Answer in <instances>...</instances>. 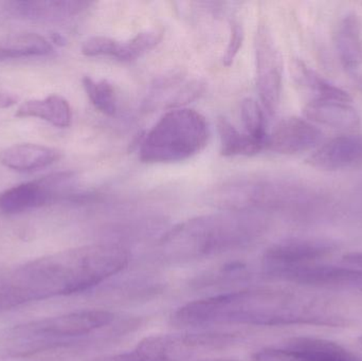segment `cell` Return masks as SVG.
I'll return each mask as SVG.
<instances>
[{
	"instance_id": "d6986e66",
	"label": "cell",
	"mask_w": 362,
	"mask_h": 361,
	"mask_svg": "<svg viewBox=\"0 0 362 361\" xmlns=\"http://www.w3.org/2000/svg\"><path fill=\"white\" fill-rule=\"evenodd\" d=\"M53 52L52 42L37 33L19 32L0 36V61L47 57Z\"/></svg>"
},
{
	"instance_id": "836d02e7",
	"label": "cell",
	"mask_w": 362,
	"mask_h": 361,
	"mask_svg": "<svg viewBox=\"0 0 362 361\" xmlns=\"http://www.w3.org/2000/svg\"><path fill=\"white\" fill-rule=\"evenodd\" d=\"M356 83L357 85H358L359 88H361V90L362 91V74L361 76H357Z\"/></svg>"
},
{
	"instance_id": "5b68a950",
	"label": "cell",
	"mask_w": 362,
	"mask_h": 361,
	"mask_svg": "<svg viewBox=\"0 0 362 361\" xmlns=\"http://www.w3.org/2000/svg\"><path fill=\"white\" fill-rule=\"evenodd\" d=\"M209 126L206 118L189 108L165 112L144 136L139 156L146 163L187 160L206 148Z\"/></svg>"
},
{
	"instance_id": "484cf974",
	"label": "cell",
	"mask_w": 362,
	"mask_h": 361,
	"mask_svg": "<svg viewBox=\"0 0 362 361\" xmlns=\"http://www.w3.org/2000/svg\"><path fill=\"white\" fill-rule=\"evenodd\" d=\"M120 40L106 36H93L82 45V53L86 57H110L116 59Z\"/></svg>"
},
{
	"instance_id": "7a4b0ae2",
	"label": "cell",
	"mask_w": 362,
	"mask_h": 361,
	"mask_svg": "<svg viewBox=\"0 0 362 361\" xmlns=\"http://www.w3.org/2000/svg\"><path fill=\"white\" fill-rule=\"evenodd\" d=\"M265 229L266 220L257 212L226 210L176 225L159 239L157 250L165 262H191L245 247Z\"/></svg>"
},
{
	"instance_id": "f546056e",
	"label": "cell",
	"mask_w": 362,
	"mask_h": 361,
	"mask_svg": "<svg viewBox=\"0 0 362 361\" xmlns=\"http://www.w3.org/2000/svg\"><path fill=\"white\" fill-rule=\"evenodd\" d=\"M342 261L351 266H356V268L362 269V251L348 252L344 254Z\"/></svg>"
},
{
	"instance_id": "d6a6232c",
	"label": "cell",
	"mask_w": 362,
	"mask_h": 361,
	"mask_svg": "<svg viewBox=\"0 0 362 361\" xmlns=\"http://www.w3.org/2000/svg\"><path fill=\"white\" fill-rule=\"evenodd\" d=\"M183 361H236L232 360H213V358H196V360H183Z\"/></svg>"
},
{
	"instance_id": "83f0119b",
	"label": "cell",
	"mask_w": 362,
	"mask_h": 361,
	"mask_svg": "<svg viewBox=\"0 0 362 361\" xmlns=\"http://www.w3.org/2000/svg\"><path fill=\"white\" fill-rule=\"evenodd\" d=\"M346 207L351 213L362 218V182L346 195Z\"/></svg>"
},
{
	"instance_id": "52a82bcc",
	"label": "cell",
	"mask_w": 362,
	"mask_h": 361,
	"mask_svg": "<svg viewBox=\"0 0 362 361\" xmlns=\"http://www.w3.org/2000/svg\"><path fill=\"white\" fill-rule=\"evenodd\" d=\"M76 184L74 172H59L11 187L0 192V213L14 215L59 201L71 203Z\"/></svg>"
},
{
	"instance_id": "8fae6325",
	"label": "cell",
	"mask_w": 362,
	"mask_h": 361,
	"mask_svg": "<svg viewBox=\"0 0 362 361\" xmlns=\"http://www.w3.org/2000/svg\"><path fill=\"white\" fill-rule=\"evenodd\" d=\"M93 4V2L83 0L6 1L0 6V14L14 20L62 23L82 14Z\"/></svg>"
},
{
	"instance_id": "3957f363",
	"label": "cell",
	"mask_w": 362,
	"mask_h": 361,
	"mask_svg": "<svg viewBox=\"0 0 362 361\" xmlns=\"http://www.w3.org/2000/svg\"><path fill=\"white\" fill-rule=\"evenodd\" d=\"M116 320L112 312H72L19 324L0 332V358H25L90 345Z\"/></svg>"
},
{
	"instance_id": "ac0fdd59",
	"label": "cell",
	"mask_w": 362,
	"mask_h": 361,
	"mask_svg": "<svg viewBox=\"0 0 362 361\" xmlns=\"http://www.w3.org/2000/svg\"><path fill=\"white\" fill-rule=\"evenodd\" d=\"M291 73L296 84L312 95V100L352 101V97L346 90L323 78L301 59H295L291 61Z\"/></svg>"
},
{
	"instance_id": "4316f807",
	"label": "cell",
	"mask_w": 362,
	"mask_h": 361,
	"mask_svg": "<svg viewBox=\"0 0 362 361\" xmlns=\"http://www.w3.org/2000/svg\"><path fill=\"white\" fill-rule=\"evenodd\" d=\"M244 28L238 21H232L230 27V37L226 48L225 54L223 57V63L225 66H230L233 63L236 55L242 48L244 42Z\"/></svg>"
},
{
	"instance_id": "6da1fadb",
	"label": "cell",
	"mask_w": 362,
	"mask_h": 361,
	"mask_svg": "<svg viewBox=\"0 0 362 361\" xmlns=\"http://www.w3.org/2000/svg\"><path fill=\"white\" fill-rule=\"evenodd\" d=\"M171 321L180 328L227 324L332 328L346 326L342 316L317 309L291 292L266 288H246L192 301L176 309Z\"/></svg>"
},
{
	"instance_id": "5bb4252c",
	"label": "cell",
	"mask_w": 362,
	"mask_h": 361,
	"mask_svg": "<svg viewBox=\"0 0 362 361\" xmlns=\"http://www.w3.org/2000/svg\"><path fill=\"white\" fill-rule=\"evenodd\" d=\"M334 45L338 59L344 69L357 71L362 67V20L357 13H346L340 18Z\"/></svg>"
},
{
	"instance_id": "44dd1931",
	"label": "cell",
	"mask_w": 362,
	"mask_h": 361,
	"mask_svg": "<svg viewBox=\"0 0 362 361\" xmlns=\"http://www.w3.org/2000/svg\"><path fill=\"white\" fill-rule=\"evenodd\" d=\"M219 140H221V153L223 156H253L266 148L265 144L253 139L247 134H242L226 118L217 121Z\"/></svg>"
},
{
	"instance_id": "ba28073f",
	"label": "cell",
	"mask_w": 362,
	"mask_h": 361,
	"mask_svg": "<svg viewBox=\"0 0 362 361\" xmlns=\"http://www.w3.org/2000/svg\"><path fill=\"white\" fill-rule=\"evenodd\" d=\"M255 64L262 105L268 114L274 116L282 93L283 57L272 32L265 25H261L255 35Z\"/></svg>"
},
{
	"instance_id": "9c48e42d",
	"label": "cell",
	"mask_w": 362,
	"mask_h": 361,
	"mask_svg": "<svg viewBox=\"0 0 362 361\" xmlns=\"http://www.w3.org/2000/svg\"><path fill=\"white\" fill-rule=\"evenodd\" d=\"M264 273L272 279L299 285L362 292V269L356 267L333 266L315 262L276 267Z\"/></svg>"
},
{
	"instance_id": "d4e9b609",
	"label": "cell",
	"mask_w": 362,
	"mask_h": 361,
	"mask_svg": "<svg viewBox=\"0 0 362 361\" xmlns=\"http://www.w3.org/2000/svg\"><path fill=\"white\" fill-rule=\"evenodd\" d=\"M204 91V84L200 81L193 80L191 82L181 83L180 86L173 91L165 102V108L175 110L182 108L185 104L189 103L199 97Z\"/></svg>"
},
{
	"instance_id": "e575fe53",
	"label": "cell",
	"mask_w": 362,
	"mask_h": 361,
	"mask_svg": "<svg viewBox=\"0 0 362 361\" xmlns=\"http://www.w3.org/2000/svg\"><path fill=\"white\" fill-rule=\"evenodd\" d=\"M358 341H359V343H361V345H362V335L361 337H359Z\"/></svg>"
},
{
	"instance_id": "1f68e13d",
	"label": "cell",
	"mask_w": 362,
	"mask_h": 361,
	"mask_svg": "<svg viewBox=\"0 0 362 361\" xmlns=\"http://www.w3.org/2000/svg\"><path fill=\"white\" fill-rule=\"evenodd\" d=\"M53 42L63 46V45H65L66 40L65 38H64V36H62L61 34L54 33L52 35V44Z\"/></svg>"
},
{
	"instance_id": "30bf717a",
	"label": "cell",
	"mask_w": 362,
	"mask_h": 361,
	"mask_svg": "<svg viewBox=\"0 0 362 361\" xmlns=\"http://www.w3.org/2000/svg\"><path fill=\"white\" fill-rule=\"evenodd\" d=\"M338 249V244L333 239H289L270 246L264 252L262 259L263 273L289 265L315 263L332 256Z\"/></svg>"
},
{
	"instance_id": "ffe728a7",
	"label": "cell",
	"mask_w": 362,
	"mask_h": 361,
	"mask_svg": "<svg viewBox=\"0 0 362 361\" xmlns=\"http://www.w3.org/2000/svg\"><path fill=\"white\" fill-rule=\"evenodd\" d=\"M285 347L299 351L306 361H361L342 345L314 337L289 339Z\"/></svg>"
},
{
	"instance_id": "603a6c76",
	"label": "cell",
	"mask_w": 362,
	"mask_h": 361,
	"mask_svg": "<svg viewBox=\"0 0 362 361\" xmlns=\"http://www.w3.org/2000/svg\"><path fill=\"white\" fill-rule=\"evenodd\" d=\"M163 37V32L158 30L140 32L131 40L119 42L117 59L121 61H132L154 49Z\"/></svg>"
},
{
	"instance_id": "4dcf8cb0",
	"label": "cell",
	"mask_w": 362,
	"mask_h": 361,
	"mask_svg": "<svg viewBox=\"0 0 362 361\" xmlns=\"http://www.w3.org/2000/svg\"><path fill=\"white\" fill-rule=\"evenodd\" d=\"M17 97L12 93L0 91V108H10L16 105Z\"/></svg>"
},
{
	"instance_id": "9a60e30c",
	"label": "cell",
	"mask_w": 362,
	"mask_h": 361,
	"mask_svg": "<svg viewBox=\"0 0 362 361\" xmlns=\"http://www.w3.org/2000/svg\"><path fill=\"white\" fill-rule=\"evenodd\" d=\"M62 153L54 148L35 143L8 146L0 152V163L12 171H38L50 167L61 159Z\"/></svg>"
},
{
	"instance_id": "8992f818",
	"label": "cell",
	"mask_w": 362,
	"mask_h": 361,
	"mask_svg": "<svg viewBox=\"0 0 362 361\" xmlns=\"http://www.w3.org/2000/svg\"><path fill=\"white\" fill-rule=\"evenodd\" d=\"M238 341L235 333H182L146 337L136 349L154 361H183L228 349Z\"/></svg>"
},
{
	"instance_id": "7402d4cb",
	"label": "cell",
	"mask_w": 362,
	"mask_h": 361,
	"mask_svg": "<svg viewBox=\"0 0 362 361\" xmlns=\"http://www.w3.org/2000/svg\"><path fill=\"white\" fill-rule=\"evenodd\" d=\"M83 87L95 110L106 116H114L117 112V97L114 87L108 81L93 80L90 76H84Z\"/></svg>"
},
{
	"instance_id": "277c9868",
	"label": "cell",
	"mask_w": 362,
	"mask_h": 361,
	"mask_svg": "<svg viewBox=\"0 0 362 361\" xmlns=\"http://www.w3.org/2000/svg\"><path fill=\"white\" fill-rule=\"evenodd\" d=\"M215 205L232 211L272 210L296 215L325 211L333 205L322 190L293 180L245 178L226 182L212 193Z\"/></svg>"
},
{
	"instance_id": "7c38bea8",
	"label": "cell",
	"mask_w": 362,
	"mask_h": 361,
	"mask_svg": "<svg viewBox=\"0 0 362 361\" xmlns=\"http://www.w3.org/2000/svg\"><path fill=\"white\" fill-rule=\"evenodd\" d=\"M322 131L308 119L288 117L276 124L268 136L267 148L283 155H295L320 146Z\"/></svg>"
},
{
	"instance_id": "4fadbf2b",
	"label": "cell",
	"mask_w": 362,
	"mask_h": 361,
	"mask_svg": "<svg viewBox=\"0 0 362 361\" xmlns=\"http://www.w3.org/2000/svg\"><path fill=\"white\" fill-rule=\"evenodd\" d=\"M308 163L322 171H341L362 165V133L333 138L315 148Z\"/></svg>"
},
{
	"instance_id": "f1b7e54d",
	"label": "cell",
	"mask_w": 362,
	"mask_h": 361,
	"mask_svg": "<svg viewBox=\"0 0 362 361\" xmlns=\"http://www.w3.org/2000/svg\"><path fill=\"white\" fill-rule=\"evenodd\" d=\"M90 361H154L148 356L144 355L137 349L125 353L114 354V355L102 356Z\"/></svg>"
},
{
	"instance_id": "cb8c5ba5",
	"label": "cell",
	"mask_w": 362,
	"mask_h": 361,
	"mask_svg": "<svg viewBox=\"0 0 362 361\" xmlns=\"http://www.w3.org/2000/svg\"><path fill=\"white\" fill-rule=\"evenodd\" d=\"M240 117L247 135L267 146L268 134L263 108L251 97L244 99L240 103Z\"/></svg>"
},
{
	"instance_id": "e0dca14e",
	"label": "cell",
	"mask_w": 362,
	"mask_h": 361,
	"mask_svg": "<svg viewBox=\"0 0 362 361\" xmlns=\"http://www.w3.org/2000/svg\"><path fill=\"white\" fill-rule=\"evenodd\" d=\"M18 118H37L59 129L69 127L72 110L69 102L59 95H50L44 99L30 100L17 108Z\"/></svg>"
},
{
	"instance_id": "2e32d148",
	"label": "cell",
	"mask_w": 362,
	"mask_h": 361,
	"mask_svg": "<svg viewBox=\"0 0 362 361\" xmlns=\"http://www.w3.org/2000/svg\"><path fill=\"white\" fill-rule=\"evenodd\" d=\"M306 119L315 125L334 129H352L361 124V114L351 102L310 100L303 108Z\"/></svg>"
}]
</instances>
